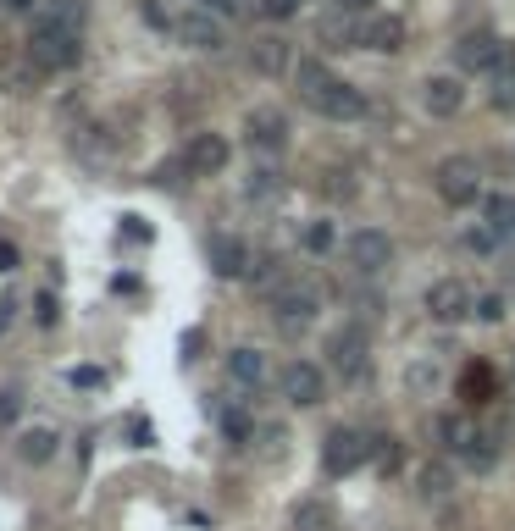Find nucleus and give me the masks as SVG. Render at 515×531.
<instances>
[{"instance_id":"obj_40","label":"nucleus","mask_w":515,"mask_h":531,"mask_svg":"<svg viewBox=\"0 0 515 531\" xmlns=\"http://www.w3.org/2000/svg\"><path fill=\"white\" fill-rule=\"evenodd\" d=\"M12 266H17V249H12V244H0V272H12Z\"/></svg>"},{"instance_id":"obj_23","label":"nucleus","mask_w":515,"mask_h":531,"mask_svg":"<svg viewBox=\"0 0 515 531\" xmlns=\"http://www.w3.org/2000/svg\"><path fill=\"white\" fill-rule=\"evenodd\" d=\"M288 531H338V515L322 498H300V504L288 509Z\"/></svg>"},{"instance_id":"obj_11","label":"nucleus","mask_w":515,"mask_h":531,"mask_svg":"<svg viewBox=\"0 0 515 531\" xmlns=\"http://www.w3.org/2000/svg\"><path fill=\"white\" fill-rule=\"evenodd\" d=\"M421 106H427V117H438V122L460 117V106H466V83H460V72H432V78L421 83Z\"/></svg>"},{"instance_id":"obj_18","label":"nucleus","mask_w":515,"mask_h":531,"mask_svg":"<svg viewBox=\"0 0 515 531\" xmlns=\"http://www.w3.org/2000/svg\"><path fill=\"white\" fill-rule=\"evenodd\" d=\"M499 449H504V443H499V432H488V426H471V437H466V449H460L455 454V460L460 465H466V471H493V465H499Z\"/></svg>"},{"instance_id":"obj_17","label":"nucleus","mask_w":515,"mask_h":531,"mask_svg":"<svg viewBox=\"0 0 515 531\" xmlns=\"http://www.w3.org/2000/svg\"><path fill=\"white\" fill-rule=\"evenodd\" d=\"M504 56V45L493 34H466L455 39V67L460 72H493V61Z\"/></svg>"},{"instance_id":"obj_5","label":"nucleus","mask_w":515,"mask_h":531,"mask_svg":"<svg viewBox=\"0 0 515 531\" xmlns=\"http://www.w3.org/2000/svg\"><path fill=\"white\" fill-rule=\"evenodd\" d=\"M172 34L183 39L189 50H200V56H216V50H228V23L211 12V6H189V12L178 17V28Z\"/></svg>"},{"instance_id":"obj_28","label":"nucleus","mask_w":515,"mask_h":531,"mask_svg":"<svg viewBox=\"0 0 515 531\" xmlns=\"http://www.w3.org/2000/svg\"><path fill=\"white\" fill-rule=\"evenodd\" d=\"M466 437H471V421L466 415H438V443H444V449H466Z\"/></svg>"},{"instance_id":"obj_38","label":"nucleus","mask_w":515,"mask_h":531,"mask_svg":"<svg viewBox=\"0 0 515 531\" xmlns=\"http://www.w3.org/2000/svg\"><path fill=\"white\" fill-rule=\"evenodd\" d=\"M17 410H23V404H17V393H0V426H12Z\"/></svg>"},{"instance_id":"obj_34","label":"nucleus","mask_w":515,"mask_h":531,"mask_svg":"<svg viewBox=\"0 0 515 531\" xmlns=\"http://www.w3.org/2000/svg\"><path fill=\"white\" fill-rule=\"evenodd\" d=\"M504 310H510V305H504V294H482L477 299V321H504Z\"/></svg>"},{"instance_id":"obj_41","label":"nucleus","mask_w":515,"mask_h":531,"mask_svg":"<svg viewBox=\"0 0 515 531\" xmlns=\"http://www.w3.org/2000/svg\"><path fill=\"white\" fill-rule=\"evenodd\" d=\"M0 12H34V0H0Z\"/></svg>"},{"instance_id":"obj_25","label":"nucleus","mask_w":515,"mask_h":531,"mask_svg":"<svg viewBox=\"0 0 515 531\" xmlns=\"http://www.w3.org/2000/svg\"><path fill=\"white\" fill-rule=\"evenodd\" d=\"M17 454H23L28 465H45L50 454H56V432H50V426H28V432L17 437Z\"/></svg>"},{"instance_id":"obj_2","label":"nucleus","mask_w":515,"mask_h":531,"mask_svg":"<svg viewBox=\"0 0 515 531\" xmlns=\"http://www.w3.org/2000/svg\"><path fill=\"white\" fill-rule=\"evenodd\" d=\"M316 316H322V288L316 283H283L272 294V321H277V332H288V338L311 332Z\"/></svg>"},{"instance_id":"obj_36","label":"nucleus","mask_w":515,"mask_h":531,"mask_svg":"<svg viewBox=\"0 0 515 531\" xmlns=\"http://www.w3.org/2000/svg\"><path fill=\"white\" fill-rule=\"evenodd\" d=\"M466 249H477V255H493V249H499V238H493L488 227H471V233H466Z\"/></svg>"},{"instance_id":"obj_4","label":"nucleus","mask_w":515,"mask_h":531,"mask_svg":"<svg viewBox=\"0 0 515 531\" xmlns=\"http://www.w3.org/2000/svg\"><path fill=\"white\" fill-rule=\"evenodd\" d=\"M327 371L344 382H355L366 371V327L360 321H344V327L327 332Z\"/></svg>"},{"instance_id":"obj_20","label":"nucleus","mask_w":515,"mask_h":531,"mask_svg":"<svg viewBox=\"0 0 515 531\" xmlns=\"http://www.w3.org/2000/svg\"><path fill=\"white\" fill-rule=\"evenodd\" d=\"M416 493L427 498V504H444L449 493H455V460H427L416 471Z\"/></svg>"},{"instance_id":"obj_10","label":"nucleus","mask_w":515,"mask_h":531,"mask_svg":"<svg viewBox=\"0 0 515 531\" xmlns=\"http://www.w3.org/2000/svg\"><path fill=\"white\" fill-rule=\"evenodd\" d=\"M360 465H366V437L349 432V426L327 432V443H322V471H327V476H355Z\"/></svg>"},{"instance_id":"obj_6","label":"nucleus","mask_w":515,"mask_h":531,"mask_svg":"<svg viewBox=\"0 0 515 531\" xmlns=\"http://www.w3.org/2000/svg\"><path fill=\"white\" fill-rule=\"evenodd\" d=\"M438 194H444V205H455V211L477 205L482 200V166L471 161V155L444 161V166H438Z\"/></svg>"},{"instance_id":"obj_14","label":"nucleus","mask_w":515,"mask_h":531,"mask_svg":"<svg viewBox=\"0 0 515 531\" xmlns=\"http://www.w3.org/2000/svg\"><path fill=\"white\" fill-rule=\"evenodd\" d=\"M183 161H189L194 177H216L222 166L233 161V150H228V139H222V133H194V139H189V155H183Z\"/></svg>"},{"instance_id":"obj_8","label":"nucleus","mask_w":515,"mask_h":531,"mask_svg":"<svg viewBox=\"0 0 515 531\" xmlns=\"http://www.w3.org/2000/svg\"><path fill=\"white\" fill-rule=\"evenodd\" d=\"M288 111H277V106H255L250 117H244V139H250V150H261V155H283L288 150Z\"/></svg>"},{"instance_id":"obj_30","label":"nucleus","mask_w":515,"mask_h":531,"mask_svg":"<svg viewBox=\"0 0 515 531\" xmlns=\"http://www.w3.org/2000/svg\"><path fill=\"white\" fill-rule=\"evenodd\" d=\"M366 460H377V471L394 476L399 471V443L394 437H372V443H366Z\"/></svg>"},{"instance_id":"obj_32","label":"nucleus","mask_w":515,"mask_h":531,"mask_svg":"<svg viewBox=\"0 0 515 531\" xmlns=\"http://www.w3.org/2000/svg\"><path fill=\"white\" fill-rule=\"evenodd\" d=\"M211 12L222 17V23H244V17L261 12V0H211Z\"/></svg>"},{"instance_id":"obj_13","label":"nucleus","mask_w":515,"mask_h":531,"mask_svg":"<svg viewBox=\"0 0 515 531\" xmlns=\"http://www.w3.org/2000/svg\"><path fill=\"white\" fill-rule=\"evenodd\" d=\"M311 111H322L327 122H360V117H366V89H355V83L338 78L333 89H327V95L311 106Z\"/></svg>"},{"instance_id":"obj_7","label":"nucleus","mask_w":515,"mask_h":531,"mask_svg":"<svg viewBox=\"0 0 515 531\" xmlns=\"http://www.w3.org/2000/svg\"><path fill=\"white\" fill-rule=\"evenodd\" d=\"M427 316L432 321H466V316H477V294H471V283L466 277H438V283L427 288Z\"/></svg>"},{"instance_id":"obj_9","label":"nucleus","mask_w":515,"mask_h":531,"mask_svg":"<svg viewBox=\"0 0 515 531\" xmlns=\"http://www.w3.org/2000/svg\"><path fill=\"white\" fill-rule=\"evenodd\" d=\"M277 388H283V399H288V404L311 410V404H322L327 377H322V366H311V360H288V366L277 371Z\"/></svg>"},{"instance_id":"obj_19","label":"nucleus","mask_w":515,"mask_h":531,"mask_svg":"<svg viewBox=\"0 0 515 531\" xmlns=\"http://www.w3.org/2000/svg\"><path fill=\"white\" fill-rule=\"evenodd\" d=\"M482 227H488L499 244H510L515 238V194H482Z\"/></svg>"},{"instance_id":"obj_3","label":"nucleus","mask_w":515,"mask_h":531,"mask_svg":"<svg viewBox=\"0 0 515 531\" xmlns=\"http://www.w3.org/2000/svg\"><path fill=\"white\" fill-rule=\"evenodd\" d=\"M344 255L360 277H383L388 266H394V238H388L383 227H355V233L344 238Z\"/></svg>"},{"instance_id":"obj_39","label":"nucleus","mask_w":515,"mask_h":531,"mask_svg":"<svg viewBox=\"0 0 515 531\" xmlns=\"http://www.w3.org/2000/svg\"><path fill=\"white\" fill-rule=\"evenodd\" d=\"M333 6H338L344 17H355V12H366V17H372V0H333Z\"/></svg>"},{"instance_id":"obj_22","label":"nucleus","mask_w":515,"mask_h":531,"mask_svg":"<svg viewBox=\"0 0 515 531\" xmlns=\"http://www.w3.org/2000/svg\"><path fill=\"white\" fill-rule=\"evenodd\" d=\"M294 83H300V95H305V106H316V100L327 95V89H333L338 83V72L327 67L322 56H311V61H300V67H294Z\"/></svg>"},{"instance_id":"obj_26","label":"nucleus","mask_w":515,"mask_h":531,"mask_svg":"<svg viewBox=\"0 0 515 531\" xmlns=\"http://www.w3.org/2000/svg\"><path fill=\"white\" fill-rule=\"evenodd\" d=\"M460 393H466L471 404L499 399V393H493V371H488V366H471V371H466V382H460Z\"/></svg>"},{"instance_id":"obj_33","label":"nucleus","mask_w":515,"mask_h":531,"mask_svg":"<svg viewBox=\"0 0 515 531\" xmlns=\"http://www.w3.org/2000/svg\"><path fill=\"white\" fill-rule=\"evenodd\" d=\"M139 12H144V23L161 28V34H172V28H178V17H167V12L156 6V0H139Z\"/></svg>"},{"instance_id":"obj_29","label":"nucleus","mask_w":515,"mask_h":531,"mask_svg":"<svg viewBox=\"0 0 515 531\" xmlns=\"http://www.w3.org/2000/svg\"><path fill=\"white\" fill-rule=\"evenodd\" d=\"M338 244V227L327 222V216H316V222H305V249L311 255H327V249Z\"/></svg>"},{"instance_id":"obj_21","label":"nucleus","mask_w":515,"mask_h":531,"mask_svg":"<svg viewBox=\"0 0 515 531\" xmlns=\"http://www.w3.org/2000/svg\"><path fill=\"white\" fill-rule=\"evenodd\" d=\"M488 106L493 111H515V45H504V56L493 61V72H488Z\"/></svg>"},{"instance_id":"obj_1","label":"nucleus","mask_w":515,"mask_h":531,"mask_svg":"<svg viewBox=\"0 0 515 531\" xmlns=\"http://www.w3.org/2000/svg\"><path fill=\"white\" fill-rule=\"evenodd\" d=\"M28 56L45 72H67L84 56V0H45L34 12V34H28Z\"/></svg>"},{"instance_id":"obj_27","label":"nucleus","mask_w":515,"mask_h":531,"mask_svg":"<svg viewBox=\"0 0 515 531\" xmlns=\"http://www.w3.org/2000/svg\"><path fill=\"white\" fill-rule=\"evenodd\" d=\"M244 194H250V200H277V194H283V177H277L272 166H255L250 183H244Z\"/></svg>"},{"instance_id":"obj_15","label":"nucleus","mask_w":515,"mask_h":531,"mask_svg":"<svg viewBox=\"0 0 515 531\" xmlns=\"http://www.w3.org/2000/svg\"><path fill=\"white\" fill-rule=\"evenodd\" d=\"M250 266H255V249L244 238H228V233L211 238V272L216 277H250Z\"/></svg>"},{"instance_id":"obj_24","label":"nucleus","mask_w":515,"mask_h":531,"mask_svg":"<svg viewBox=\"0 0 515 531\" xmlns=\"http://www.w3.org/2000/svg\"><path fill=\"white\" fill-rule=\"evenodd\" d=\"M228 377L239 382V388H261V382L272 377V366H266L261 349H233L228 354Z\"/></svg>"},{"instance_id":"obj_16","label":"nucleus","mask_w":515,"mask_h":531,"mask_svg":"<svg viewBox=\"0 0 515 531\" xmlns=\"http://www.w3.org/2000/svg\"><path fill=\"white\" fill-rule=\"evenodd\" d=\"M250 67L261 72V78H283V72H294L300 61H294V50H288L283 34H266V39L250 45Z\"/></svg>"},{"instance_id":"obj_31","label":"nucleus","mask_w":515,"mask_h":531,"mask_svg":"<svg viewBox=\"0 0 515 531\" xmlns=\"http://www.w3.org/2000/svg\"><path fill=\"white\" fill-rule=\"evenodd\" d=\"M222 437H228V443H250V437H255L250 410H222Z\"/></svg>"},{"instance_id":"obj_12","label":"nucleus","mask_w":515,"mask_h":531,"mask_svg":"<svg viewBox=\"0 0 515 531\" xmlns=\"http://www.w3.org/2000/svg\"><path fill=\"white\" fill-rule=\"evenodd\" d=\"M360 50H377V56H394V50H405V23H399L394 12L360 17Z\"/></svg>"},{"instance_id":"obj_35","label":"nucleus","mask_w":515,"mask_h":531,"mask_svg":"<svg viewBox=\"0 0 515 531\" xmlns=\"http://www.w3.org/2000/svg\"><path fill=\"white\" fill-rule=\"evenodd\" d=\"M300 6H305V0H261V12L277 17V23H288V17L300 12Z\"/></svg>"},{"instance_id":"obj_37","label":"nucleus","mask_w":515,"mask_h":531,"mask_svg":"<svg viewBox=\"0 0 515 531\" xmlns=\"http://www.w3.org/2000/svg\"><path fill=\"white\" fill-rule=\"evenodd\" d=\"M67 382H72V388H100V382H106V377H100L95 366H78V371H72Z\"/></svg>"}]
</instances>
